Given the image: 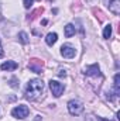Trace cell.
Wrapping results in <instances>:
<instances>
[{"instance_id": "2e32d148", "label": "cell", "mask_w": 120, "mask_h": 121, "mask_svg": "<svg viewBox=\"0 0 120 121\" xmlns=\"http://www.w3.org/2000/svg\"><path fill=\"white\" fill-rule=\"evenodd\" d=\"M10 86H13V87H17V83H16V79H11V83H10Z\"/></svg>"}, {"instance_id": "5bb4252c", "label": "cell", "mask_w": 120, "mask_h": 121, "mask_svg": "<svg viewBox=\"0 0 120 121\" xmlns=\"http://www.w3.org/2000/svg\"><path fill=\"white\" fill-rule=\"evenodd\" d=\"M18 38H20V41H21L23 44H27V42H28V35H27L24 31H21V32L18 34Z\"/></svg>"}, {"instance_id": "3957f363", "label": "cell", "mask_w": 120, "mask_h": 121, "mask_svg": "<svg viewBox=\"0 0 120 121\" xmlns=\"http://www.w3.org/2000/svg\"><path fill=\"white\" fill-rule=\"evenodd\" d=\"M28 113H30V108L27 106H24V104H21V106H18V107L11 110V116L16 117V118H20V120L26 118L28 116Z\"/></svg>"}, {"instance_id": "4fadbf2b", "label": "cell", "mask_w": 120, "mask_h": 121, "mask_svg": "<svg viewBox=\"0 0 120 121\" xmlns=\"http://www.w3.org/2000/svg\"><path fill=\"white\" fill-rule=\"evenodd\" d=\"M110 35H112V26L110 24H107L106 27H105V30H103V38H110Z\"/></svg>"}, {"instance_id": "9a60e30c", "label": "cell", "mask_w": 120, "mask_h": 121, "mask_svg": "<svg viewBox=\"0 0 120 121\" xmlns=\"http://www.w3.org/2000/svg\"><path fill=\"white\" fill-rule=\"evenodd\" d=\"M32 1L34 0H24V7L26 9H30L31 6H32Z\"/></svg>"}, {"instance_id": "7c38bea8", "label": "cell", "mask_w": 120, "mask_h": 121, "mask_svg": "<svg viewBox=\"0 0 120 121\" xmlns=\"http://www.w3.org/2000/svg\"><path fill=\"white\" fill-rule=\"evenodd\" d=\"M119 80H120V75L119 73H116V75H115V85H113V86H115V93H116L117 96L120 94V83H119Z\"/></svg>"}, {"instance_id": "ba28073f", "label": "cell", "mask_w": 120, "mask_h": 121, "mask_svg": "<svg viewBox=\"0 0 120 121\" xmlns=\"http://www.w3.org/2000/svg\"><path fill=\"white\" fill-rule=\"evenodd\" d=\"M85 73H86V76H100L99 65H97V63L90 65L89 68H86V69H85Z\"/></svg>"}, {"instance_id": "52a82bcc", "label": "cell", "mask_w": 120, "mask_h": 121, "mask_svg": "<svg viewBox=\"0 0 120 121\" xmlns=\"http://www.w3.org/2000/svg\"><path fill=\"white\" fill-rule=\"evenodd\" d=\"M28 68L30 70L35 72V73H41V68H42V62L38 59H31L28 63Z\"/></svg>"}, {"instance_id": "5b68a950", "label": "cell", "mask_w": 120, "mask_h": 121, "mask_svg": "<svg viewBox=\"0 0 120 121\" xmlns=\"http://www.w3.org/2000/svg\"><path fill=\"white\" fill-rule=\"evenodd\" d=\"M50 89L52 91V94L55 97H60L61 94L64 93V85L57 82V80H50Z\"/></svg>"}, {"instance_id": "8992f818", "label": "cell", "mask_w": 120, "mask_h": 121, "mask_svg": "<svg viewBox=\"0 0 120 121\" xmlns=\"http://www.w3.org/2000/svg\"><path fill=\"white\" fill-rule=\"evenodd\" d=\"M105 3L113 14L117 16L120 13V0H105Z\"/></svg>"}, {"instance_id": "7a4b0ae2", "label": "cell", "mask_w": 120, "mask_h": 121, "mask_svg": "<svg viewBox=\"0 0 120 121\" xmlns=\"http://www.w3.org/2000/svg\"><path fill=\"white\" fill-rule=\"evenodd\" d=\"M68 111L72 114V116H79L82 111H83V104L79 101V100H71L68 103Z\"/></svg>"}, {"instance_id": "e0dca14e", "label": "cell", "mask_w": 120, "mask_h": 121, "mask_svg": "<svg viewBox=\"0 0 120 121\" xmlns=\"http://www.w3.org/2000/svg\"><path fill=\"white\" fill-rule=\"evenodd\" d=\"M4 55V51H3V48H1V39H0V58Z\"/></svg>"}, {"instance_id": "ac0fdd59", "label": "cell", "mask_w": 120, "mask_h": 121, "mask_svg": "<svg viewBox=\"0 0 120 121\" xmlns=\"http://www.w3.org/2000/svg\"><path fill=\"white\" fill-rule=\"evenodd\" d=\"M35 121H41V118H40V116H37V118H35Z\"/></svg>"}, {"instance_id": "6da1fadb", "label": "cell", "mask_w": 120, "mask_h": 121, "mask_svg": "<svg viewBox=\"0 0 120 121\" xmlns=\"http://www.w3.org/2000/svg\"><path fill=\"white\" fill-rule=\"evenodd\" d=\"M44 93V82L41 79H31L26 87V97L28 100H37Z\"/></svg>"}, {"instance_id": "9c48e42d", "label": "cell", "mask_w": 120, "mask_h": 121, "mask_svg": "<svg viewBox=\"0 0 120 121\" xmlns=\"http://www.w3.org/2000/svg\"><path fill=\"white\" fill-rule=\"evenodd\" d=\"M0 68H1V70H7V72H9V70H14V69H17V68H18V63L14 62V60H6Z\"/></svg>"}, {"instance_id": "30bf717a", "label": "cell", "mask_w": 120, "mask_h": 121, "mask_svg": "<svg viewBox=\"0 0 120 121\" xmlns=\"http://www.w3.org/2000/svg\"><path fill=\"white\" fill-rule=\"evenodd\" d=\"M57 39H58V35L55 34V32H50L48 35H47V38H45V42H47V45H54L55 42H57Z\"/></svg>"}, {"instance_id": "277c9868", "label": "cell", "mask_w": 120, "mask_h": 121, "mask_svg": "<svg viewBox=\"0 0 120 121\" xmlns=\"http://www.w3.org/2000/svg\"><path fill=\"white\" fill-rule=\"evenodd\" d=\"M61 55H62L64 58H66V59H72V58L76 55V51H75V48L71 47L69 44H65V45L61 47Z\"/></svg>"}, {"instance_id": "8fae6325", "label": "cell", "mask_w": 120, "mask_h": 121, "mask_svg": "<svg viewBox=\"0 0 120 121\" xmlns=\"http://www.w3.org/2000/svg\"><path fill=\"white\" fill-rule=\"evenodd\" d=\"M74 34H75V27L72 24H66L65 26V37L66 38H71Z\"/></svg>"}]
</instances>
